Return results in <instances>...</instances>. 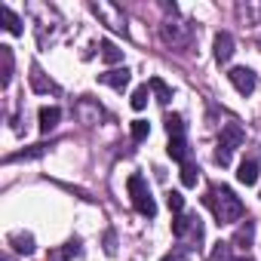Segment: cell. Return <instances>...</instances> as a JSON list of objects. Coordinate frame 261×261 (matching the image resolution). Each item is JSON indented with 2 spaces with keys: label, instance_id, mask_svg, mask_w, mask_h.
Listing matches in <instances>:
<instances>
[{
  "label": "cell",
  "instance_id": "cell-6",
  "mask_svg": "<svg viewBox=\"0 0 261 261\" xmlns=\"http://www.w3.org/2000/svg\"><path fill=\"white\" fill-rule=\"evenodd\" d=\"M129 80H133L129 68H111V71L98 74V83H105V86H111V89H117V92H123V89L129 86Z\"/></svg>",
  "mask_w": 261,
  "mask_h": 261
},
{
  "label": "cell",
  "instance_id": "cell-5",
  "mask_svg": "<svg viewBox=\"0 0 261 261\" xmlns=\"http://www.w3.org/2000/svg\"><path fill=\"white\" fill-rule=\"evenodd\" d=\"M227 80L233 83V89H237L240 95H249V92H255V86H258V77H255V71H249V68H230V71H227Z\"/></svg>",
  "mask_w": 261,
  "mask_h": 261
},
{
  "label": "cell",
  "instance_id": "cell-8",
  "mask_svg": "<svg viewBox=\"0 0 261 261\" xmlns=\"http://www.w3.org/2000/svg\"><path fill=\"white\" fill-rule=\"evenodd\" d=\"M233 53H237V49H233V34H230V31H218V34H215V62H218V65H227Z\"/></svg>",
  "mask_w": 261,
  "mask_h": 261
},
{
  "label": "cell",
  "instance_id": "cell-11",
  "mask_svg": "<svg viewBox=\"0 0 261 261\" xmlns=\"http://www.w3.org/2000/svg\"><path fill=\"white\" fill-rule=\"evenodd\" d=\"M252 233H255V224H252V221L240 224V227H237V233H233V240H230V246H233V249H243V252H246V249L252 246Z\"/></svg>",
  "mask_w": 261,
  "mask_h": 261
},
{
  "label": "cell",
  "instance_id": "cell-19",
  "mask_svg": "<svg viewBox=\"0 0 261 261\" xmlns=\"http://www.w3.org/2000/svg\"><path fill=\"white\" fill-rule=\"evenodd\" d=\"M148 86H151V92L157 95V101H160V105H166V101L172 98V89H169L160 77H151V80H148Z\"/></svg>",
  "mask_w": 261,
  "mask_h": 261
},
{
  "label": "cell",
  "instance_id": "cell-16",
  "mask_svg": "<svg viewBox=\"0 0 261 261\" xmlns=\"http://www.w3.org/2000/svg\"><path fill=\"white\" fill-rule=\"evenodd\" d=\"M0 19H4V28H7L10 34H16V37L25 31V28H22V19H19L10 7H0Z\"/></svg>",
  "mask_w": 261,
  "mask_h": 261
},
{
  "label": "cell",
  "instance_id": "cell-9",
  "mask_svg": "<svg viewBox=\"0 0 261 261\" xmlns=\"http://www.w3.org/2000/svg\"><path fill=\"white\" fill-rule=\"evenodd\" d=\"M166 154H169L175 163H188V160H191V148H188V142H185V139H169Z\"/></svg>",
  "mask_w": 261,
  "mask_h": 261
},
{
  "label": "cell",
  "instance_id": "cell-24",
  "mask_svg": "<svg viewBox=\"0 0 261 261\" xmlns=\"http://www.w3.org/2000/svg\"><path fill=\"white\" fill-rule=\"evenodd\" d=\"M148 136H151L148 120H133V142H145Z\"/></svg>",
  "mask_w": 261,
  "mask_h": 261
},
{
  "label": "cell",
  "instance_id": "cell-7",
  "mask_svg": "<svg viewBox=\"0 0 261 261\" xmlns=\"http://www.w3.org/2000/svg\"><path fill=\"white\" fill-rule=\"evenodd\" d=\"M163 40L172 43V46H178V49H185V46L191 43V28H188V25H172V22H166V25H163Z\"/></svg>",
  "mask_w": 261,
  "mask_h": 261
},
{
  "label": "cell",
  "instance_id": "cell-3",
  "mask_svg": "<svg viewBox=\"0 0 261 261\" xmlns=\"http://www.w3.org/2000/svg\"><path fill=\"white\" fill-rule=\"evenodd\" d=\"M126 188H129V197H133V206H136L139 215H145V218H154L157 215V203H154V197L148 191V181L142 175H129Z\"/></svg>",
  "mask_w": 261,
  "mask_h": 261
},
{
  "label": "cell",
  "instance_id": "cell-1",
  "mask_svg": "<svg viewBox=\"0 0 261 261\" xmlns=\"http://www.w3.org/2000/svg\"><path fill=\"white\" fill-rule=\"evenodd\" d=\"M203 203L212 209V215H215V221L218 224H233V221H240L243 218V200L230 191V188H209L206 191V197H203Z\"/></svg>",
  "mask_w": 261,
  "mask_h": 261
},
{
  "label": "cell",
  "instance_id": "cell-2",
  "mask_svg": "<svg viewBox=\"0 0 261 261\" xmlns=\"http://www.w3.org/2000/svg\"><path fill=\"white\" fill-rule=\"evenodd\" d=\"M243 139H246V133L240 129V123H227L221 129V139H218V148H215V163L218 166H230L233 151L243 145Z\"/></svg>",
  "mask_w": 261,
  "mask_h": 261
},
{
  "label": "cell",
  "instance_id": "cell-17",
  "mask_svg": "<svg viewBox=\"0 0 261 261\" xmlns=\"http://www.w3.org/2000/svg\"><path fill=\"white\" fill-rule=\"evenodd\" d=\"M185 117L181 114H169L166 117V133H169V139H185Z\"/></svg>",
  "mask_w": 261,
  "mask_h": 261
},
{
  "label": "cell",
  "instance_id": "cell-28",
  "mask_svg": "<svg viewBox=\"0 0 261 261\" xmlns=\"http://www.w3.org/2000/svg\"><path fill=\"white\" fill-rule=\"evenodd\" d=\"M0 261H13V258H10V255H4V258H0Z\"/></svg>",
  "mask_w": 261,
  "mask_h": 261
},
{
  "label": "cell",
  "instance_id": "cell-23",
  "mask_svg": "<svg viewBox=\"0 0 261 261\" xmlns=\"http://www.w3.org/2000/svg\"><path fill=\"white\" fill-rule=\"evenodd\" d=\"M197 178H200V169L188 160V163H181V185L185 188H194L197 185Z\"/></svg>",
  "mask_w": 261,
  "mask_h": 261
},
{
  "label": "cell",
  "instance_id": "cell-15",
  "mask_svg": "<svg viewBox=\"0 0 261 261\" xmlns=\"http://www.w3.org/2000/svg\"><path fill=\"white\" fill-rule=\"evenodd\" d=\"M10 246H13L16 252H22V255H31V252L37 249L31 233H10Z\"/></svg>",
  "mask_w": 261,
  "mask_h": 261
},
{
  "label": "cell",
  "instance_id": "cell-10",
  "mask_svg": "<svg viewBox=\"0 0 261 261\" xmlns=\"http://www.w3.org/2000/svg\"><path fill=\"white\" fill-rule=\"evenodd\" d=\"M258 172H261V169H258V163H255V160H243V163H240V169H237V181L249 188V185H255V181H258Z\"/></svg>",
  "mask_w": 261,
  "mask_h": 261
},
{
  "label": "cell",
  "instance_id": "cell-20",
  "mask_svg": "<svg viewBox=\"0 0 261 261\" xmlns=\"http://www.w3.org/2000/svg\"><path fill=\"white\" fill-rule=\"evenodd\" d=\"M148 98H151V86L145 83V86H139V89L133 92V98H129V105H133L136 111H145V108H148Z\"/></svg>",
  "mask_w": 261,
  "mask_h": 261
},
{
  "label": "cell",
  "instance_id": "cell-12",
  "mask_svg": "<svg viewBox=\"0 0 261 261\" xmlns=\"http://www.w3.org/2000/svg\"><path fill=\"white\" fill-rule=\"evenodd\" d=\"M37 117H40V133H49V129H56V126H59V120H62V111L46 105V108H40V114H37Z\"/></svg>",
  "mask_w": 261,
  "mask_h": 261
},
{
  "label": "cell",
  "instance_id": "cell-4",
  "mask_svg": "<svg viewBox=\"0 0 261 261\" xmlns=\"http://www.w3.org/2000/svg\"><path fill=\"white\" fill-rule=\"evenodd\" d=\"M172 233H175L178 240H185V237L200 240V237H203V224H200V218H197V215L181 212V215H175V218H172Z\"/></svg>",
  "mask_w": 261,
  "mask_h": 261
},
{
  "label": "cell",
  "instance_id": "cell-29",
  "mask_svg": "<svg viewBox=\"0 0 261 261\" xmlns=\"http://www.w3.org/2000/svg\"><path fill=\"white\" fill-rule=\"evenodd\" d=\"M233 261H249V258H233Z\"/></svg>",
  "mask_w": 261,
  "mask_h": 261
},
{
  "label": "cell",
  "instance_id": "cell-27",
  "mask_svg": "<svg viewBox=\"0 0 261 261\" xmlns=\"http://www.w3.org/2000/svg\"><path fill=\"white\" fill-rule=\"evenodd\" d=\"M227 252H230V243H215V249H212V258H209V261H227Z\"/></svg>",
  "mask_w": 261,
  "mask_h": 261
},
{
  "label": "cell",
  "instance_id": "cell-25",
  "mask_svg": "<svg viewBox=\"0 0 261 261\" xmlns=\"http://www.w3.org/2000/svg\"><path fill=\"white\" fill-rule=\"evenodd\" d=\"M83 255V246H80V240H71V243H65V249L59 252V258H65V261H71V258H80Z\"/></svg>",
  "mask_w": 261,
  "mask_h": 261
},
{
  "label": "cell",
  "instance_id": "cell-21",
  "mask_svg": "<svg viewBox=\"0 0 261 261\" xmlns=\"http://www.w3.org/2000/svg\"><path fill=\"white\" fill-rule=\"evenodd\" d=\"M31 86H34L37 92H56L53 80H43V74H40V68H37V65L31 68Z\"/></svg>",
  "mask_w": 261,
  "mask_h": 261
},
{
  "label": "cell",
  "instance_id": "cell-18",
  "mask_svg": "<svg viewBox=\"0 0 261 261\" xmlns=\"http://www.w3.org/2000/svg\"><path fill=\"white\" fill-rule=\"evenodd\" d=\"M98 49H101V59H105L108 65H117V62H123V49H117L111 40H101V43H98Z\"/></svg>",
  "mask_w": 261,
  "mask_h": 261
},
{
  "label": "cell",
  "instance_id": "cell-13",
  "mask_svg": "<svg viewBox=\"0 0 261 261\" xmlns=\"http://www.w3.org/2000/svg\"><path fill=\"white\" fill-rule=\"evenodd\" d=\"M92 10H95L98 16H108V19H111V28H114V31H126V19H123V16L117 13V7H105V4H95Z\"/></svg>",
  "mask_w": 261,
  "mask_h": 261
},
{
  "label": "cell",
  "instance_id": "cell-14",
  "mask_svg": "<svg viewBox=\"0 0 261 261\" xmlns=\"http://www.w3.org/2000/svg\"><path fill=\"white\" fill-rule=\"evenodd\" d=\"M0 62H4V71H0V86H10L13 80V49L10 46H0Z\"/></svg>",
  "mask_w": 261,
  "mask_h": 261
},
{
  "label": "cell",
  "instance_id": "cell-26",
  "mask_svg": "<svg viewBox=\"0 0 261 261\" xmlns=\"http://www.w3.org/2000/svg\"><path fill=\"white\" fill-rule=\"evenodd\" d=\"M166 206H169L175 215H181V212H185V197H181L178 191H169V194H166Z\"/></svg>",
  "mask_w": 261,
  "mask_h": 261
},
{
  "label": "cell",
  "instance_id": "cell-22",
  "mask_svg": "<svg viewBox=\"0 0 261 261\" xmlns=\"http://www.w3.org/2000/svg\"><path fill=\"white\" fill-rule=\"evenodd\" d=\"M46 151H49V145H34V148H28V151H22V154L7 157V163H16V160H34V157H43Z\"/></svg>",
  "mask_w": 261,
  "mask_h": 261
}]
</instances>
